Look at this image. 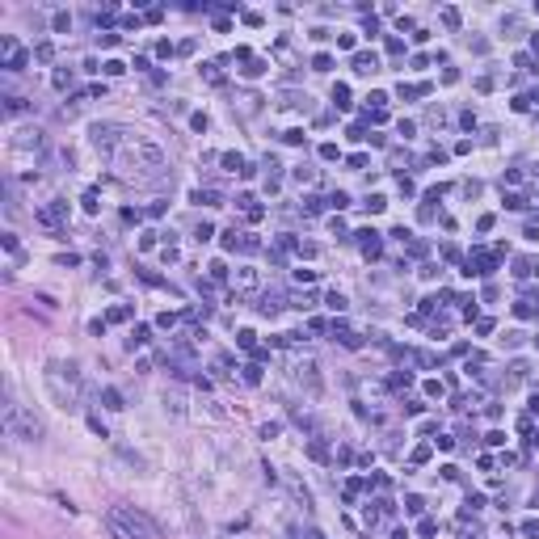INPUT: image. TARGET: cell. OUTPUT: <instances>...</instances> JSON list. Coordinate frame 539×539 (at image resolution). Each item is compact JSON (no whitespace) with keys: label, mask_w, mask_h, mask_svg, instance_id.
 <instances>
[{"label":"cell","mask_w":539,"mask_h":539,"mask_svg":"<svg viewBox=\"0 0 539 539\" xmlns=\"http://www.w3.org/2000/svg\"><path fill=\"white\" fill-rule=\"evenodd\" d=\"M295 379L304 383L312 396H320V388H325V379H320V367L312 363V358H299V363H295Z\"/></svg>","instance_id":"5b68a950"},{"label":"cell","mask_w":539,"mask_h":539,"mask_svg":"<svg viewBox=\"0 0 539 539\" xmlns=\"http://www.w3.org/2000/svg\"><path fill=\"white\" fill-rule=\"evenodd\" d=\"M143 341H148V329H143V325H135V333H131V341H127V345L135 350V345H143Z\"/></svg>","instance_id":"7402d4cb"},{"label":"cell","mask_w":539,"mask_h":539,"mask_svg":"<svg viewBox=\"0 0 539 539\" xmlns=\"http://www.w3.org/2000/svg\"><path fill=\"white\" fill-rule=\"evenodd\" d=\"M64 219H68V202H51V207L38 211V223H46V227H59Z\"/></svg>","instance_id":"9c48e42d"},{"label":"cell","mask_w":539,"mask_h":539,"mask_svg":"<svg viewBox=\"0 0 539 539\" xmlns=\"http://www.w3.org/2000/svg\"><path fill=\"white\" fill-rule=\"evenodd\" d=\"M13 148H17V152H26V148L42 152V148H46V139H42V131H38V127H21L17 135H13Z\"/></svg>","instance_id":"8992f818"},{"label":"cell","mask_w":539,"mask_h":539,"mask_svg":"<svg viewBox=\"0 0 539 539\" xmlns=\"http://www.w3.org/2000/svg\"><path fill=\"white\" fill-rule=\"evenodd\" d=\"M194 236H198V245H202V241H211V236H215V227H211V223H198Z\"/></svg>","instance_id":"8d00e7d4"},{"label":"cell","mask_w":539,"mask_h":539,"mask_svg":"<svg viewBox=\"0 0 539 539\" xmlns=\"http://www.w3.org/2000/svg\"><path fill=\"white\" fill-rule=\"evenodd\" d=\"M105 72H110V76H123V72H127V64H118V59H110V64H105Z\"/></svg>","instance_id":"f6af8a7d"},{"label":"cell","mask_w":539,"mask_h":539,"mask_svg":"<svg viewBox=\"0 0 539 539\" xmlns=\"http://www.w3.org/2000/svg\"><path fill=\"white\" fill-rule=\"evenodd\" d=\"M417 531H422V535H434V531H438V522H434V518H422V526H417Z\"/></svg>","instance_id":"ee69618b"},{"label":"cell","mask_w":539,"mask_h":539,"mask_svg":"<svg viewBox=\"0 0 539 539\" xmlns=\"http://www.w3.org/2000/svg\"><path fill=\"white\" fill-rule=\"evenodd\" d=\"M190 202H202V207H215V202H219V194H215V190H194V194H190Z\"/></svg>","instance_id":"9a60e30c"},{"label":"cell","mask_w":539,"mask_h":539,"mask_svg":"<svg viewBox=\"0 0 539 539\" xmlns=\"http://www.w3.org/2000/svg\"><path fill=\"white\" fill-rule=\"evenodd\" d=\"M236 341H241L245 350H253V333H249V329H241V333H236Z\"/></svg>","instance_id":"b9f144b4"},{"label":"cell","mask_w":539,"mask_h":539,"mask_svg":"<svg viewBox=\"0 0 539 539\" xmlns=\"http://www.w3.org/2000/svg\"><path fill=\"white\" fill-rule=\"evenodd\" d=\"M245 371V383H261V367L257 363H249V367H241Z\"/></svg>","instance_id":"d6986e66"},{"label":"cell","mask_w":539,"mask_h":539,"mask_svg":"<svg viewBox=\"0 0 539 539\" xmlns=\"http://www.w3.org/2000/svg\"><path fill=\"white\" fill-rule=\"evenodd\" d=\"M312 68H316V72H329V68H333V55H316Z\"/></svg>","instance_id":"d6a6232c"},{"label":"cell","mask_w":539,"mask_h":539,"mask_svg":"<svg viewBox=\"0 0 539 539\" xmlns=\"http://www.w3.org/2000/svg\"><path fill=\"white\" fill-rule=\"evenodd\" d=\"M325 202H329V198H304V211H308V215H316L320 207H325Z\"/></svg>","instance_id":"f546056e"},{"label":"cell","mask_w":539,"mask_h":539,"mask_svg":"<svg viewBox=\"0 0 539 539\" xmlns=\"http://www.w3.org/2000/svg\"><path fill=\"white\" fill-rule=\"evenodd\" d=\"M333 101H337L341 110H345V105H350V89H345V85H337V89H333Z\"/></svg>","instance_id":"603a6c76"},{"label":"cell","mask_w":539,"mask_h":539,"mask_svg":"<svg viewBox=\"0 0 539 539\" xmlns=\"http://www.w3.org/2000/svg\"><path fill=\"white\" fill-rule=\"evenodd\" d=\"M55 30L68 34V30H72V17H68V13H55Z\"/></svg>","instance_id":"1f68e13d"},{"label":"cell","mask_w":539,"mask_h":539,"mask_svg":"<svg viewBox=\"0 0 539 539\" xmlns=\"http://www.w3.org/2000/svg\"><path fill=\"white\" fill-rule=\"evenodd\" d=\"M320 156H325V160H337V143H320Z\"/></svg>","instance_id":"ab89813d"},{"label":"cell","mask_w":539,"mask_h":539,"mask_svg":"<svg viewBox=\"0 0 539 539\" xmlns=\"http://www.w3.org/2000/svg\"><path fill=\"white\" fill-rule=\"evenodd\" d=\"M89 139H93V148L97 152H105V156H114L118 148H123V127H114V123H93L89 127Z\"/></svg>","instance_id":"277c9868"},{"label":"cell","mask_w":539,"mask_h":539,"mask_svg":"<svg viewBox=\"0 0 539 539\" xmlns=\"http://www.w3.org/2000/svg\"><path fill=\"white\" fill-rule=\"evenodd\" d=\"M404 510H409V514H422L426 501H422V497H404Z\"/></svg>","instance_id":"83f0119b"},{"label":"cell","mask_w":539,"mask_h":539,"mask_svg":"<svg viewBox=\"0 0 539 539\" xmlns=\"http://www.w3.org/2000/svg\"><path fill=\"white\" fill-rule=\"evenodd\" d=\"M164 409H169L173 417H182L186 409H182V396H177V392H164Z\"/></svg>","instance_id":"2e32d148"},{"label":"cell","mask_w":539,"mask_h":539,"mask_svg":"<svg viewBox=\"0 0 539 539\" xmlns=\"http://www.w3.org/2000/svg\"><path fill=\"white\" fill-rule=\"evenodd\" d=\"M68 85H72V72L59 68V72H55V89H68Z\"/></svg>","instance_id":"484cf974"},{"label":"cell","mask_w":539,"mask_h":539,"mask_svg":"<svg viewBox=\"0 0 539 539\" xmlns=\"http://www.w3.org/2000/svg\"><path fill=\"white\" fill-rule=\"evenodd\" d=\"M312 304H316V295H312V291H304V295H295V304H291V308H299V312H308Z\"/></svg>","instance_id":"ac0fdd59"},{"label":"cell","mask_w":539,"mask_h":539,"mask_svg":"<svg viewBox=\"0 0 539 539\" xmlns=\"http://www.w3.org/2000/svg\"><path fill=\"white\" fill-rule=\"evenodd\" d=\"M101 400H105V409H114V413H118V409H127V404H123V392H118V388H105V392H101Z\"/></svg>","instance_id":"5bb4252c"},{"label":"cell","mask_w":539,"mask_h":539,"mask_svg":"<svg viewBox=\"0 0 539 539\" xmlns=\"http://www.w3.org/2000/svg\"><path fill=\"white\" fill-rule=\"evenodd\" d=\"M5 426H9V434L21 438V442H38L42 438V422L30 409H21V404H9L5 409Z\"/></svg>","instance_id":"3957f363"},{"label":"cell","mask_w":539,"mask_h":539,"mask_svg":"<svg viewBox=\"0 0 539 539\" xmlns=\"http://www.w3.org/2000/svg\"><path fill=\"white\" fill-rule=\"evenodd\" d=\"M278 308H282V295H274V291H270V295H261L257 312H261V316H274V312H278Z\"/></svg>","instance_id":"8fae6325"},{"label":"cell","mask_w":539,"mask_h":539,"mask_svg":"<svg viewBox=\"0 0 539 539\" xmlns=\"http://www.w3.org/2000/svg\"><path fill=\"white\" fill-rule=\"evenodd\" d=\"M531 413H539V396H531Z\"/></svg>","instance_id":"bcb514c9"},{"label":"cell","mask_w":539,"mask_h":539,"mask_svg":"<svg viewBox=\"0 0 539 539\" xmlns=\"http://www.w3.org/2000/svg\"><path fill=\"white\" fill-rule=\"evenodd\" d=\"M211 278H215V282L227 278V266H223V261H215V266H211Z\"/></svg>","instance_id":"74e56055"},{"label":"cell","mask_w":539,"mask_h":539,"mask_svg":"<svg viewBox=\"0 0 539 539\" xmlns=\"http://www.w3.org/2000/svg\"><path fill=\"white\" fill-rule=\"evenodd\" d=\"M105 526L114 531V539H156L148 514H139L135 506H114L110 514H105Z\"/></svg>","instance_id":"7a4b0ae2"},{"label":"cell","mask_w":539,"mask_h":539,"mask_svg":"<svg viewBox=\"0 0 539 539\" xmlns=\"http://www.w3.org/2000/svg\"><path fill=\"white\" fill-rule=\"evenodd\" d=\"M223 169H227V173H245V160H241V156H232V152H227V156H223Z\"/></svg>","instance_id":"e0dca14e"},{"label":"cell","mask_w":539,"mask_h":539,"mask_svg":"<svg viewBox=\"0 0 539 539\" xmlns=\"http://www.w3.org/2000/svg\"><path fill=\"white\" fill-rule=\"evenodd\" d=\"M409 383H413V375H409V371H400V375H392V388H409Z\"/></svg>","instance_id":"e575fe53"},{"label":"cell","mask_w":539,"mask_h":539,"mask_svg":"<svg viewBox=\"0 0 539 539\" xmlns=\"http://www.w3.org/2000/svg\"><path fill=\"white\" fill-rule=\"evenodd\" d=\"M0 51H5V55H9V59H5V68H9V72H21V68H26V64H30V55H26V51H21V46H17L13 38H0Z\"/></svg>","instance_id":"ba28073f"},{"label":"cell","mask_w":539,"mask_h":539,"mask_svg":"<svg viewBox=\"0 0 539 539\" xmlns=\"http://www.w3.org/2000/svg\"><path fill=\"white\" fill-rule=\"evenodd\" d=\"M522 535H526V539H539V518H526V522H522Z\"/></svg>","instance_id":"cb8c5ba5"},{"label":"cell","mask_w":539,"mask_h":539,"mask_svg":"<svg viewBox=\"0 0 539 539\" xmlns=\"http://www.w3.org/2000/svg\"><path fill=\"white\" fill-rule=\"evenodd\" d=\"M325 304H329V308H333V312H345V295H337V291H333V295H329V299H325Z\"/></svg>","instance_id":"4316f807"},{"label":"cell","mask_w":539,"mask_h":539,"mask_svg":"<svg viewBox=\"0 0 539 539\" xmlns=\"http://www.w3.org/2000/svg\"><path fill=\"white\" fill-rule=\"evenodd\" d=\"M354 72H379V59L367 55V51H358V55H354Z\"/></svg>","instance_id":"4fadbf2b"},{"label":"cell","mask_w":539,"mask_h":539,"mask_svg":"<svg viewBox=\"0 0 539 539\" xmlns=\"http://www.w3.org/2000/svg\"><path fill=\"white\" fill-rule=\"evenodd\" d=\"M442 26L455 30V26H459V13H455V9H442Z\"/></svg>","instance_id":"836d02e7"},{"label":"cell","mask_w":539,"mask_h":539,"mask_svg":"<svg viewBox=\"0 0 539 539\" xmlns=\"http://www.w3.org/2000/svg\"><path fill=\"white\" fill-rule=\"evenodd\" d=\"M354 236H358V245H363L367 257H379V232H371V227H367V232H354Z\"/></svg>","instance_id":"30bf717a"},{"label":"cell","mask_w":539,"mask_h":539,"mask_svg":"<svg viewBox=\"0 0 539 539\" xmlns=\"http://www.w3.org/2000/svg\"><path fill=\"white\" fill-rule=\"evenodd\" d=\"M46 388H51V396H55V404H64V409H68V404H72V388H64V379H59V367H55V363L46 367Z\"/></svg>","instance_id":"52a82bcc"},{"label":"cell","mask_w":539,"mask_h":539,"mask_svg":"<svg viewBox=\"0 0 539 539\" xmlns=\"http://www.w3.org/2000/svg\"><path fill=\"white\" fill-rule=\"evenodd\" d=\"M383 207H388V198H379V194L367 198V211H383Z\"/></svg>","instance_id":"7bdbcfd3"},{"label":"cell","mask_w":539,"mask_h":539,"mask_svg":"<svg viewBox=\"0 0 539 539\" xmlns=\"http://www.w3.org/2000/svg\"><path fill=\"white\" fill-rule=\"evenodd\" d=\"M261 72H266V64H261V59H249V68H245V76H261Z\"/></svg>","instance_id":"d590c367"},{"label":"cell","mask_w":539,"mask_h":539,"mask_svg":"<svg viewBox=\"0 0 539 539\" xmlns=\"http://www.w3.org/2000/svg\"><path fill=\"white\" fill-rule=\"evenodd\" d=\"M329 207H337V211H341V207H350V198H345L341 190H333V194H329Z\"/></svg>","instance_id":"d4e9b609"},{"label":"cell","mask_w":539,"mask_h":539,"mask_svg":"<svg viewBox=\"0 0 539 539\" xmlns=\"http://www.w3.org/2000/svg\"><path fill=\"white\" fill-rule=\"evenodd\" d=\"M531 46H535V51H539V34H535V38H531Z\"/></svg>","instance_id":"7dc6e473"},{"label":"cell","mask_w":539,"mask_h":539,"mask_svg":"<svg viewBox=\"0 0 539 539\" xmlns=\"http://www.w3.org/2000/svg\"><path fill=\"white\" fill-rule=\"evenodd\" d=\"M506 207H510V211H522V207H526V198H522V194H510V198H506Z\"/></svg>","instance_id":"f35d334b"},{"label":"cell","mask_w":539,"mask_h":539,"mask_svg":"<svg viewBox=\"0 0 539 539\" xmlns=\"http://www.w3.org/2000/svg\"><path fill=\"white\" fill-rule=\"evenodd\" d=\"M114 164L127 177H156L164 169V148L152 139H127L123 148L114 152Z\"/></svg>","instance_id":"6da1fadb"},{"label":"cell","mask_w":539,"mask_h":539,"mask_svg":"<svg viewBox=\"0 0 539 539\" xmlns=\"http://www.w3.org/2000/svg\"><path fill=\"white\" fill-rule=\"evenodd\" d=\"M51 55H55V46H51V42H38V51H34V59H42V64H46Z\"/></svg>","instance_id":"4dcf8cb0"},{"label":"cell","mask_w":539,"mask_h":539,"mask_svg":"<svg viewBox=\"0 0 539 539\" xmlns=\"http://www.w3.org/2000/svg\"><path fill=\"white\" fill-rule=\"evenodd\" d=\"M236 282H241V291H253V286H257V270L253 266H241V270H236Z\"/></svg>","instance_id":"7c38bea8"},{"label":"cell","mask_w":539,"mask_h":539,"mask_svg":"<svg viewBox=\"0 0 539 539\" xmlns=\"http://www.w3.org/2000/svg\"><path fill=\"white\" fill-rule=\"evenodd\" d=\"M5 110L9 114H21V110H26V101H21V97H5Z\"/></svg>","instance_id":"f1b7e54d"},{"label":"cell","mask_w":539,"mask_h":539,"mask_svg":"<svg viewBox=\"0 0 539 539\" xmlns=\"http://www.w3.org/2000/svg\"><path fill=\"white\" fill-rule=\"evenodd\" d=\"M80 202H85V211H89V215H97V207H101V202H97V190H89V194L80 198Z\"/></svg>","instance_id":"44dd1931"},{"label":"cell","mask_w":539,"mask_h":539,"mask_svg":"<svg viewBox=\"0 0 539 539\" xmlns=\"http://www.w3.org/2000/svg\"><path fill=\"white\" fill-rule=\"evenodd\" d=\"M312 177H316V173L308 169V164H299V169H295V182H312Z\"/></svg>","instance_id":"60d3db41"},{"label":"cell","mask_w":539,"mask_h":539,"mask_svg":"<svg viewBox=\"0 0 539 539\" xmlns=\"http://www.w3.org/2000/svg\"><path fill=\"white\" fill-rule=\"evenodd\" d=\"M308 455H312V459H320V463H325V459H329V447H325V442H312V447H308Z\"/></svg>","instance_id":"ffe728a7"}]
</instances>
